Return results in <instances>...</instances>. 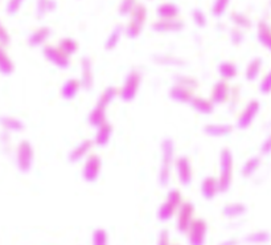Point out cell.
<instances>
[{"label":"cell","mask_w":271,"mask_h":245,"mask_svg":"<svg viewBox=\"0 0 271 245\" xmlns=\"http://www.w3.org/2000/svg\"><path fill=\"white\" fill-rule=\"evenodd\" d=\"M262 60L259 57H255L253 60L250 61L246 68V80L248 81H254V80L258 79V76L261 73V69H262Z\"/></svg>","instance_id":"obj_32"},{"label":"cell","mask_w":271,"mask_h":245,"mask_svg":"<svg viewBox=\"0 0 271 245\" xmlns=\"http://www.w3.org/2000/svg\"><path fill=\"white\" fill-rule=\"evenodd\" d=\"M139 4L138 0H122L118 8L120 16H130L133 14V11L136 8V5Z\"/></svg>","instance_id":"obj_39"},{"label":"cell","mask_w":271,"mask_h":245,"mask_svg":"<svg viewBox=\"0 0 271 245\" xmlns=\"http://www.w3.org/2000/svg\"><path fill=\"white\" fill-rule=\"evenodd\" d=\"M102 170V159L97 154H90L82 168V178L88 183H96Z\"/></svg>","instance_id":"obj_8"},{"label":"cell","mask_w":271,"mask_h":245,"mask_svg":"<svg viewBox=\"0 0 271 245\" xmlns=\"http://www.w3.org/2000/svg\"><path fill=\"white\" fill-rule=\"evenodd\" d=\"M259 164H261V159L258 157H252L250 159H248V161L245 162L244 167H242V175H244L245 178L252 176L254 172L259 168Z\"/></svg>","instance_id":"obj_38"},{"label":"cell","mask_w":271,"mask_h":245,"mask_svg":"<svg viewBox=\"0 0 271 245\" xmlns=\"http://www.w3.org/2000/svg\"><path fill=\"white\" fill-rule=\"evenodd\" d=\"M155 61L163 65H175V66L185 65V61H183L181 59H177V57H172V56H159V57L155 59Z\"/></svg>","instance_id":"obj_42"},{"label":"cell","mask_w":271,"mask_h":245,"mask_svg":"<svg viewBox=\"0 0 271 245\" xmlns=\"http://www.w3.org/2000/svg\"><path fill=\"white\" fill-rule=\"evenodd\" d=\"M259 90H261L262 94H269V93H271V70L263 77L262 82L259 85Z\"/></svg>","instance_id":"obj_47"},{"label":"cell","mask_w":271,"mask_h":245,"mask_svg":"<svg viewBox=\"0 0 271 245\" xmlns=\"http://www.w3.org/2000/svg\"><path fill=\"white\" fill-rule=\"evenodd\" d=\"M24 0H9L8 5H7V12L9 15H16L19 12V9L21 8Z\"/></svg>","instance_id":"obj_48"},{"label":"cell","mask_w":271,"mask_h":245,"mask_svg":"<svg viewBox=\"0 0 271 245\" xmlns=\"http://www.w3.org/2000/svg\"><path fill=\"white\" fill-rule=\"evenodd\" d=\"M177 209L179 208H177L176 205H174L171 202L166 200V202L160 205L159 211H157V219H159L160 222H168V220H171V219L174 218V215H175Z\"/></svg>","instance_id":"obj_31"},{"label":"cell","mask_w":271,"mask_h":245,"mask_svg":"<svg viewBox=\"0 0 271 245\" xmlns=\"http://www.w3.org/2000/svg\"><path fill=\"white\" fill-rule=\"evenodd\" d=\"M81 88L82 86H81L79 80L69 79L61 86V97L64 98L65 101H72V100L77 97V94L79 93Z\"/></svg>","instance_id":"obj_20"},{"label":"cell","mask_w":271,"mask_h":245,"mask_svg":"<svg viewBox=\"0 0 271 245\" xmlns=\"http://www.w3.org/2000/svg\"><path fill=\"white\" fill-rule=\"evenodd\" d=\"M109 243V233L103 228H98L93 232V244L106 245Z\"/></svg>","instance_id":"obj_41"},{"label":"cell","mask_w":271,"mask_h":245,"mask_svg":"<svg viewBox=\"0 0 271 245\" xmlns=\"http://www.w3.org/2000/svg\"><path fill=\"white\" fill-rule=\"evenodd\" d=\"M11 42V37H9L8 31L5 29V27L0 21V45L7 46Z\"/></svg>","instance_id":"obj_49"},{"label":"cell","mask_w":271,"mask_h":245,"mask_svg":"<svg viewBox=\"0 0 271 245\" xmlns=\"http://www.w3.org/2000/svg\"><path fill=\"white\" fill-rule=\"evenodd\" d=\"M177 83L181 85V86L191 89V90H194V89L198 88V82L194 79H192V77H179L177 79Z\"/></svg>","instance_id":"obj_46"},{"label":"cell","mask_w":271,"mask_h":245,"mask_svg":"<svg viewBox=\"0 0 271 245\" xmlns=\"http://www.w3.org/2000/svg\"><path fill=\"white\" fill-rule=\"evenodd\" d=\"M42 55L48 62H51L60 69H68L70 65V56L60 49L57 45H45L42 48Z\"/></svg>","instance_id":"obj_6"},{"label":"cell","mask_w":271,"mask_h":245,"mask_svg":"<svg viewBox=\"0 0 271 245\" xmlns=\"http://www.w3.org/2000/svg\"><path fill=\"white\" fill-rule=\"evenodd\" d=\"M204 133L214 138L228 137L233 133V126L228 125V123H212L204 127Z\"/></svg>","instance_id":"obj_19"},{"label":"cell","mask_w":271,"mask_h":245,"mask_svg":"<svg viewBox=\"0 0 271 245\" xmlns=\"http://www.w3.org/2000/svg\"><path fill=\"white\" fill-rule=\"evenodd\" d=\"M261 153L267 155V154L271 153V135L267 137V139L262 143V147H261Z\"/></svg>","instance_id":"obj_51"},{"label":"cell","mask_w":271,"mask_h":245,"mask_svg":"<svg viewBox=\"0 0 271 245\" xmlns=\"http://www.w3.org/2000/svg\"><path fill=\"white\" fill-rule=\"evenodd\" d=\"M192 20L198 28H205L208 25V18L201 8H194L192 11Z\"/></svg>","instance_id":"obj_40"},{"label":"cell","mask_w":271,"mask_h":245,"mask_svg":"<svg viewBox=\"0 0 271 245\" xmlns=\"http://www.w3.org/2000/svg\"><path fill=\"white\" fill-rule=\"evenodd\" d=\"M248 211L246 205L242 203H232V204H226L225 207L222 208V215L228 219H235L239 218L245 215Z\"/></svg>","instance_id":"obj_26"},{"label":"cell","mask_w":271,"mask_h":245,"mask_svg":"<svg viewBox=\"0 0 271 245\" xmlns=\"http://www.w3.org/2000/svg\"><path fill=\"white\" fill-rule=\"evenodd\" d=\"M157 243L161 245L170 244V232H168V229H163L159 233V240H157Z\"/></svg>","instance_id":"obj_50"},{"label":"cell","mask_w":271,"mask_h":245,"mask_svg":"<svg viewBox=\"0 0 271 245\" xmlns=\"http://www.w3.org/2000/svg\"><path fill=\"white\" fill-rule=\"evenodd\" d=\"M81 86L83 90L90 92L94 86V72H93V62L90 57H82L81 59V79H79Z\"/></svg>","instance_id":"obj_13"},{"label":"cell","mask_w":271,"mask_h":245,"mask_svg":"<svg viewBox=\"0 0 271 245\" xmlns=\"http://www.w3.org/2000/svg\"><path fill=\"white\" fill-rule=\"evenodd\" d=\"M113 131H114L113 125H110L109 122H106V123H103L102 126H99L98 130H97L94 143H96L98 147H105V146H107L109 142H110L111 137H113Z\"/></svg>","instance_id":"obj_22"},{"label":"cell","mask_w":271,"mask_h":245,"mask_svg":"<svg viewBox=\"0 0 271 245\" xmlns=\"http://www.w3.org/2000/svg\"><path fill=\"white\" fill-rule=\"evenodd\" d=\"M230 93H232V89H230L228 81L221 80V81L214 83V86H213V90H212V96H211L212 102H213L214 105L225 103V102L229 100Z\"/></svg>","instance_id":"obj_14"},{"label":"cell","mask_w":271,"mask_h":245,"mask_svg":"<svg viewBox=\"0 0 271 245\" xmlns=\"http://www.w3.org/2000/svg\"><path fill=\"white\" fill-rule=\"evenodd\" d=\"M175 166V143L171 138L161 142V166L159 171V184L167 187L171 179L172 167Z\"/></svg>","instance_id":"obj_1"},{"label":"cell","mask_w":271,"mask_h":245,"mask_svg":"<svg viewBox=\"0 0 271 245\" xmlns=\"http://www.w3.org/2000/svg\"><path fill=\"white\" fill-rule=\"evenodd\" d=\"M88 121H89V125L92 126V127H99L102 126L103 123H106L107 121H106V109L102 106H98L96 105V107L90 111V114L88 117Z\"/></svg>","instance_id":"obj_24"},{"label":"cell","mask_w":271,"mask_h":245,"mask_svg":"<svg viewBox=\"0 0 271 245\" xmlns=\"http://www.w3.org/2000/svg\"><path fill=\"white\" fill-rule=\"evenodd\" d=\"M175 168L176 172H177V178H179L180 183L185 185V187H188L192 183L193 179L191 159L188 157H179L175 161Z\"/></svg>","instance_id":"obj_11"},{"label":"cell","mask_w":271,"mask_h":245,"mask_svg":"<svg viewBox=\"0 0 271 245\" xmlns=\"http://www.w3.org/2000/svg\"><path fill=\"white\" fill-rule=\"evenodd\" d=\"M230 1H232V0H214L211 8V14L217 19L224 16V15L226 14L228 8H229Z\"/></svg>","instance_id":"obj_37"},{"label":"cell","mask_w":271,"mask_h":245,"mask_svg":"<svg viewBox=\"0 0 271 245\" xmlns=\"http://www.w3.org/2000/svg\"><path fill=\"white\" fill-rule=\"evenodd\" d=\"M116 96H119V89L114 88V86H107V88L101 93V96H99L98 101H97V105L107 109V106L110 105L111 102L114 101V98L116 97Z\"/></svg>","instance_id":"obj_28"},{"label":"cell","mask_w":271,"mask_h":245,"mask_svg":"<svg viewBox=\"0 0 271 245\" xmlns=\"http://www.w3.org/2000/svg\"><path fill=\"white\" fill-rule=\"evenodd\" d=\"M15 64L14 61L11 60L8 53L4 51V46L0 45V73L4 76H9L14 73Z\"/></svg>","instance_id":"obj_29"},{"label":"cell","mask_w":271,"mask_h":245,"mask_svg":"<svg viewBox=\"0 0 271 245\" xmlns=\"http://www.w3.org/2000/svg\"><path fill=\"white\" fill-rule=\"evenodd\" d=\"M170 97L174 101L180 102V103H191L194 96H193V90L176 83L175 86L170 90Z\"/></svg>","instance_id":"obj_18"},{"label":"cell","mask_w":271,"mask_h":245,"mask_svg":"<svg viewBox=\"0 0 271 245\" xmlns=\"http://www.w3.org/2000/svg\"><path fill=\"white\" fill-rule=\"evenodd\" d=\"M230 21L241 29H249L252 27V20L249 19V16H246L242 12H238V11H233L230 14Z\"/></svg>","instance_id":"obj_34"},{"label":"cell","mask_w":271,"mask_h":245,"mask_svg":"<svg viewBox=\"0 0 271 245\" xmlns=\"http://www.w3.org/2000/svg\"><path fill=\"white\" fill-rule=\"evenodd\" d=\"M218 74L221 76V79L229 81L237 77L238 74V69H237V65L232 61H224L218 65Z\"/></svg>","instance_id":"obj_25"},{"label":"cell","mask_w":271,"mask_h":245,"mask_svg":"<svg viewBox=\"0 0 271 245\" xmlns=\"http://www.w3.org/2000/svg\"><path fill=\"white\" fill-rule=\"evenodd\" d=\"M193 218H194V205L189 202L181 204L177 209V229L181 233H187Z\"/></svg>","instance_id":"obj_9"},{"label":"cell","mask_w":271,"mask_h":245,"mask_svg":"<svg viewBox=\"0 0 271 245\" xmlns=\"http://www.w3.org/2000/svg\"><path fill=\"white\" fill-rule=\"evenodd\" d=\"M208 233V223L204 219H193L189 229L187 232L188 235V243L192 245H202L205 243Z\"/></svg>","instance_id":"obj_7"},{"label":"cell","mask_w":271,"mask_h":245,"mask_svg":"<svg viewBox=\"0 0 271 245\" xmlns=\"http://www.w3.org/2000/svg\"><path fill=\"white\" fill-rule=\"evenodd\" d=\"M142 83V74L136 69L130 70L126 76L122 88L119 89V98L123 102H133L138 96L139 88Z\"/></svg>","instance_id":"obj_4"},{"label":"cell","mask_w":271,"mask_h":245,"mask_svg":"<svg viewBox=\"0 0 271 245\" xmlns=\"http://www.w3.org/2000/svg\"><path fill=\"white\" fill-rule=\"evenodd\" d=\"M35 159V151H33L32 144L29 141H21L18 146V154H16V162L18 168L24 174L31 171Z\"/></svg>","instance_id":"obj_5"},{"label":"cell","mask_w":271,"mask_h":245,"mask_svg":"<svg viewBox=\"0 0 271 245\" xmlns=\"http://www.w3.org/2000/svg\"><path fill=\"white\" fill-rule=\"evenodd\" d=\"M180 15V8L172 1L161 3L156 8L157 19H177Z\"/></svg>","instance_id":"obj_23"},{"label":"cell","mask_w":271,"mask_h":245,"mask_svg":"<svg viewBox=\"0 0 271 245\" xmlns=\"http://www.w3.org/2000/svg\"><path fill=\"white\" fill-rule=\"evenodd\" d=\"M259 102L257 100H253V101H250L246 105V107L244 109V111L239 114L238 120H237V126H238V129L241 130H246L249 129L252 123H253V121L255 120V117L258 116V111H259Z\"/></svg>","instance_id":"obj_10"},{"label":"cell","mask_w":271,"mask_h":245,"mask_svg":"<svg viewBox=\"0 0 271 245\" xmlns=\"http://www.w3.org/2000/svg\"><path fill=\"white\" fill-rule=\"evenodd\" d=\"M220 192V183L218 178L207 176L201 183V194L205 200H213L216 195Z\"/></svg>","instance_id":"obj_15"},{"label":"cell","mask_w":271,"mask_h":245,"mask_svg":"<svg viewBox=\"0 0 271 245\" xmlns=\"http://www.w3.org/2000/svg\"><path fill=\"white\" fill-rule=\"evenodd\" d=\"M244 32H242V29L241 28H237L235 27L234 29H232L230 31V40H232V44H234V45H239V44H242L244 41Z\"/></svg>","instance_id":"obj_45"},{"label":"cell","mask_w":271,"mask_h":245,"mask_svg":"<svg viewBox=\"0 0 271 245\" xmlns=\"http://www.w3.org/2000/svg\"><path fill=\"white\" fill-rule=\"evenodd\" d=\"M233 166L234 159L232 151L229 148H222L220 151V176H218L220 192H228L230 190L233 182Z\"/></svg>","instance_id":"obj_2"},{"label":"cell","mask_w":271,"mask_h":245,"mask_svg":"<svg viewBox=\"0 0 271 245\" xmlns=\"http://www.w3.org/2000/svg\"><path fill=\"white\" fill-rule=\"evenodd\" d=\"M123 32H124V28L122 27V25H116V27L111 31L109 37L106 39V42H105L106 51H114L115 48H116V45L119 44Z\"/></svg>","instance_id":"obj_30"},{"label":"cell","mask_w":271,"mask_h":245,"mask_svg":"<svg viewBox=\"0 0 271 245\" xmlns=\"http://www.w3.org/2000/svg\"><path fill=\"white\" fill-rule=\"evenodd\" d=\"M58 46L62 52H65L68 56H72L77 53L78 51V42L76 41L72 37H64L58 41Z\"/></svg>","instance_id":"obj_36"},{"label":"cell","mask_w":271,"mask_h":245,"mask_svg":"<svg viewBox=\"0 0 271 245\" xmlns=\"http://www.w3.org/2000/svg\"><path fill=\"white\" fill-rule=\"evenodd\" d=\"M258 40L261 41L262 45H265L271 51V28L266 23L261 21L258 25Z\"/></svg>","instance_id":"obj_35"},{"label":"cell","mask_w":271,"mask_h":245,"mask_svg":"<svg viewBox=\"0 0 271 245\" xmlns=\"http://www.w3.org/2000/svg\"><path fill=\"white\" fill-rule=\"evenodd\" d=\"M52 31L49 27H40L37 28L36 31H33L29 37H28V45L32 46V48H37V46L44 45L46 42V40L51 37Z\"/></svg>","instance_id":"obj_17"},{"label":"cell","mask_w":271,"mask_h":245,"mask_svg":"<svg viewBox=\"0 0 271 245\" xmlns=\"http://www.w3.org/2000/svg\"><path fill=\"white\" fill-rule=\"evenodd\" d=\"M94 144L96 143H94V141H92V139H85V141H82L77 147L73 148V150L70 151L69 158H68L69 162L70 163L79 162L81 159H83V158L86 157V155L92 151V148Z\"/></svg>","instance_id":"obj_16"},{"label":"cell","mask_w":271,"mask_h":245,"mask_svg":"<svg viewBox=\"0 0 271 245\" xmlns=\"http://www.w3.org/2000/svg\"><path fill=\"white\" fill-rule=\"evenodd\" d=\"M0 123L7 131H23L25 129L23 122L18 118H15V117H1Z\"/></svg>","instance_id":"obj_33"},{"label":"cell","mask_w":271,"mask_h":245,"mask_svg":"<svg viewBox=\"0 0 271 245\" xmlns=\"http://www.w3.org/2000/svg\"><path fill=\"white\" fill-rule=\"evenodd\" d=\"M57 8L56 0H37L36 3V16L37 19H44L48 14L53 12Z\"/></svg>","instance_id":"obj_27"},{"label":"cell","mask_w":271,"mask_h":245,"mask_svg":"<svg viewBox=\"0 0 271 245\" xmlns=\"http://www.w3.org/2000/svg\"><path fill=\"white\" fill-rule=\"evenodd\" d=\"M148 11L146 8V5H143L139 3L136 5V8L134 9L133 14L130 15V21L127 24V27L124 29V33L129 39H136L140 36V33L143 32V28L147 20Z\"/></svg>","instance_id":"obj_3"},{"label":"cell","mask_w":271,"mask_h":245,"mask_svg":"<svg viewBox=\"0 0 271 245\" xmlns=\"http://www.w3.org/2000/svg\"><path fill=\"white\" fill-rule=\"evenodd\" d=\"M168 202H171V203L174 204V205H176L177 208H179L180 205L184 203L183 202V194H181V191L177 190V188H172V190L167 194V199Z\"/></svg>","instance_id":"obj_43"},{"label":"cell","mask_w":271,"mask_h":245,"mask_svg":"<svg viewBox=\"0 0 271 245\" xmlns=\"http://www.w3.org/2000/svg\"><path fill=\"white\" fill-rule=\"evenodd\" d=\"M269 240H270V235L265 231L254 232V233L246 237V241H249V243H266Z\"/></svg>","instance_id":"obj_44"},{"label":"cell","mask_w":271,"mask_h":245,"mask_svg":"<svg viewBox=\"0 0 271 245\" xmlns=\"http://www.w3.org/2000/svg\"><path fill=\"white\" fill-rule=\"evenodd\" d=\"M189 105L196 113L205 114V116H209L214 111V103L212 102V100H207L204 97H193Z\"/></svg>","instance_id":"obj_21"},{"label":"cell","mask_w":271,"mask_h":245,"mask_svg":"<svg viewBox=\"0 0 271 245\" xmlns=\"http://www.w3.org/2000/svg\"><path fill=\"white\" fill-rule=\"evenodd\" d=\"M185 23L177 19H159L152 24V29L159 33H174L183 31Z\"/></svg>","instance_id":"obj_12"}]
</instances>
